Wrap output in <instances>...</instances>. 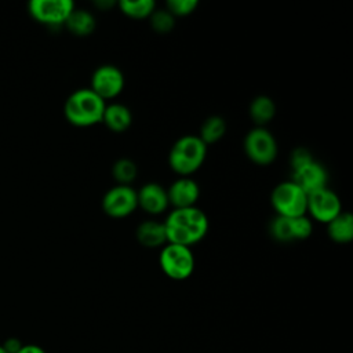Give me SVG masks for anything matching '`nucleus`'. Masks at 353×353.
I'll list each match as a JSON object with an SVG mask.
<instances>
[{
  "instance_id": "1",
  "label": "nucleus",
  "mask_w": 353,
  "mask_h": 353,
  "mask_svg": "<svg viewBox=\"0 0 353 353\" xmlns=\"http://www.w3.org/2000/svg\"><path fill=\"white\" fill-rule=\"evenodd\" d=\"M167 243L190 247L208 230V219L197 207L175 208L164 222Z\"/></svg>"
},
{
  "instance_id": "2",
  "label": "nucleus",
  "mask_w": 353,
  "mask_h": 353,
  "mask_svg": "<svg viewBox=\"0 0 353 353\" xmlns=\"http://www.w3.org/2000/svg\"><path fill=\"white\" fill-rule=\"evenodd\" d=\"M105 106V101L91 88H80L68 97L63 112L70 124L88 127L102 121Z\"/></svg>"
},
{
  "instance_id": "3",
  "label": "nucleus",
  "mask_w": 353,
  "mask_h": 353,
  "mask_svg": "<svg viewBox=\"0 0 353 353\" xmlns=\"http://www.w3.org/2000/svg\"><path fill=\"white\" fill-rule=\"evenodd\" d=\"M207 145L197 135H185L171 148L168 163L179 175H189L199 170L205 159Z\"/></svg>"
},
{
  "instance_id": "4",
  "label": "nucleus",
  "mask_w": 353,
  "mask_h": 353,
  "mask_svg": "<svg viewBox=\"0 0 353 353\" xmlns=\"http://www.w3.org/2000/svg\"><path fill=\"white\" fill-rule=\"evenodd\" d=\"M273 208L280 216H302L307 211V194L292 181L279 183L270 196Z\"/></svg>"
},
{
  "instance_id": "5",
  "label": "nucleus",
  "mask_w": 353,
  "mask_h": 353,
  "mask_svg": "<svg viewBox=\"0 0 353 353\" xmlns=\"http://www.w3.org/2000/svg\"><path fill=\"white\" fill-rule=\"evenodd\" d=\"M159 263L161 270L172 280L188 279L194 269V258L190 247L168 243L160 252Z\"/></svg>"
},
{
  "instance_id": "6",
  "label": "nucleus",
  "mask_w": 353,
  "mask_h": 353,
  "mask_svg": "<svg viewBox=\"0 0 353 353\" xmlns=\"http://www.w3.org/2000/svg\"><path fill=\"white\" fill-rule=\"evenodd\" d=\"M244 150L254 163L268 165L277 156V143L274 137L268 130L263 127H256L245 135Z\"/></svg>"
},
{
  "instance_id": "7",
  "label": "nucleus",
  "mask_w": 353,
  "mask_h": 353,
  "mask_svg": "<svg viewBox=\"0 0 353 353\" xmlns=\"http://www.w3.org/2000/svg\"><path fill=\"white\" fill-rule=\"evenodd\" d=\"M28 8L36 21L58 26L65 23L69 14L74 10V4L70 0H32Z\"/></svg>"
},
{
  "instance_id": "8",
  "label": "nucleus",
  "mask_w": 353,
  "mask_h": 353,
  "mask_svg": "<svg viewBox=\"0 0 353 353\" xmlns=\"http://www.w3.org/2000/svg\"><path fill=\"white\" fill-rule=\"evenodd\" d=\"M138 207L137 192L128 185H117L106 192L102 199L103 211L113 218L130 215Z\"/></svg>"
},
{
  "instance_id": "9",
  "label": "nucleus",
  "mask_w": 353,
  "mask_h": 353,
  "mask_svg": "<svg viewBox=\"0 0 353 353\" xmlns=\"http://www.w3.org/2000/svg\"><path fill=\"white\" fill-rule=\"evenodd\" d=\"M124 88L123 72L113 65L99 66L91 79V90L103 101L117 97Z\"/></svg>"
},
{
  "instance_id": "10",
  "label": "nucleus",
  "mask_w": 353,
  "mask_h": 353,
  "mask_svg": "<svg viewBox=\"0 0 353 353\" xmlns=\"http://www.w3.org/2000/svg\"><path fill=\"white\" fill-rule=\"evenodd\" d=\"M307 211L314 219L328 223L342 212V207L339 197L332 190L323 188L307 194Z\"/></svg>"
},
{
  "instance_id": "11",
  "label": "nucleus",
  "mask_w": 353,
  "mask_h": 353,
  "mask_svg": "<svg viewBox=\"0 0 353 353\" xmlns=\"http://www.w3.org/2000/svg\"><path fill=\"white\" fill-rule=\"evenodd\" d=\"M295 185H298L306 194H310L316 190L325 188L327 183V172L324 167L314 160L305 167L292 171V179Z\"/></svg>"
},
{
  "instance_id": "12",
  "label": "nucleus",
  "mask_w": 353,
  "mask_h": 353,
  "mask_svg": "<svg viewBox=\"0 0 353 353\" xmlns=\"http://www.w3.org/2000/svg\"><path fill=\"white\" fill-rule=\"evenodd\" d=\"M199 196H200L199 185L188 176H182L176 179L167 190L168 203L172 204L175 208L194 207V203L197 201Z\"/></svg>"
},
{
  "instance_id": "13",
  "label": "nucleus",
  "mask_w": 353,
  "mask_h": 353,
  "mask_svg": "<svg viewBox=\"0 0 353 353\" xmlns=\"http://www.w3.org/2000/svg\"><path fill=\"white\" fill-rule=\"evenodd\" d=\"M138 205H141L149 214H161L168 203L167 190L154 182L143 185L139 192H137Z\"/></svg>"
},
{
  "instance_id": "14",
  "label": "nucleus",
  "mask_w": 353,
  "mask_h": 353,
  "mask_svg": "<svg viewBox=\"0 0 353 353\" xmlns=\"http://www.w3.org/2000/svg\"><path fill=\"white\" fill-rule=\"evenodd\" d=\"M102 121L112 131L123 132V131H125L131 125L132 116H131L130 109L125 105L112 103V105L105 106Z\"/></svg>"
},
{
  "instance_id": "15",
  "label": "nucleus",
  "mask_w": 353,
  "mask_h": 353,
  "mask_svg": "<svg viewBox=\"0 0 353 353\" xmlns=\"http://www.w3.org/2000/svg\"><path fill=\"white\" fill-rule=\"evenodd\" d=\"M138 241L145 247H159L167 241L164 223L156 221H146L141 223L137 229Z\"/></svg>"
},
{
  "instance_id": "16",
  "label": "nucleus",
  "mask_w": 353,
  "mask_h": 353,
  "mask_svg": "<svg viewBox=\"0 0 353 353\" xmlns=\"http://www.w3.org/2000/svg\"><path fill=\"white\" fill-rule=\"evenodd\" d=\"M328 236L335 243H349L353 239V216L349 212L338 214L328 223Z\"/></svg>"
},
{
  "instance_id": "17",
  "label": "nucleus",
  "mask_w": 353,
  "mask_h": 353,
  "mask_svg": "<svg viewBox=\"0 0 353 353\" xmlns=\"http://www.w3.org/2000/svg\"><path fill=\"white\" fill-rule=\"evenodd\" d=\"M66 28L77 36H87L92 33L95 28V19L92 14L85 10H73L65 21Z\"/></svg>"
},
{
  "instance_id": "18",
  "label": "nucleus",
  "mask_w": 353,
  "mask_h": 353,
  "mask_svg": "<svg viewBox=\"0 0 353 353\" xmlns=\"http://www.w3.org/2000/svg\"><path fill=\"white\" fill-rule=\"evenodd\" d=\"M276 114V105L272 98L266 95H259L252 99L250 105V116L258 124L269 123Z\"/></svg>"
},
{
  "instance_id": "19",
  "label": "nucleus",
  "mask_w": 353,
  "mask_h": 353,
  "mask_svg": "<svg viewBox=\"0 0 353 353\" xmlns=\"http://www.w3.org/2000/svg\"><path fill=\"white\" fill-rule=\"evenodd\" d=\"M225 131H226L225 120L219 116H211L203 123L199 138L205 145H211V143L218 142L223 137Z\"/></svg>"
},
{
  "instance_id": "20",
  "label": "nucleus",
  "mask_w": 353,
  "mask_h": 353,
  "mask_svg": "<svg viewBox=\"0 0 353 353\" xmlns=\"http://www.w3.org/2000/svg\"><path fill=\"white\" fill-rule=\"evenodd\" d=\"M119 6L123 14L135 19L150 17L154 11L153 0H121Z\"/></svg>"
},
{
  "instance_id": "21",
  "label": "nucleus",
  "mask_w": 353,
  "mask_h": 353,
  "mask_svg": "<svg viewBox=\"0 0 353 353\" xmlns=\"http://www.w3.org/2000/svg\"><path fill=\"white\" fill-rule=\"evenodd\" d=\"M270 232L274 236V239H277L279 241H292V240H295L292 218L277 215V218H274L272 225H270Z\"/></svg>"
},
{
  "instance_id": "22",
  "label": "nucleus",
  "mask_w": 353,
  "mask_h": 353,
  "mask_svg": "<svg viewBox=\"0 0 353 353\" xmlns=\"http://www.w3.org/2000/svg\"><path fill=\"white\" fill-rule=\"evenodd\" d=\"M112 172L120 185H128L137 176V165L128 159H120L113 164Z\"/></svg>"
},
{
  "instance_id": "23",
  "label": "nucleus",
  "mask_w": 353,
  "mask_h": 353,
  "mask_svg": "<svg viewBox=\"0 0 353 353\" xmlns=\"http://www.w3.org/2000/svg\"><path fill=\"white\" fill-rule=\"evenodd\" d=\"M152 28L159 33H168L174 28V15L168 10H156L150 14Z\"/></svg>"
},
{
  "instance_id": "24",
  "label": "nucleus",
  "mask_w": 353,
  "mask_h": 353,
  "mask_svg": "<svg viewBox=\"0 0 353 353\" xmlns=\"http://www.w3.org/2000/svg\"><path fill=\"white\" fill-rule=\"evenodd\" d=\"M197 4L199 3L196 0H168L167 1V10L172 15L183 17V15L190 14L197 7Z\"/></svg>"
},
{
  "instance_id": "25",
  "label": "nucleus",
  "mask_w": 353,
  "mask_h": 353,
  "mask_svg": "<svg viewBox=\"0 0 353 353\" xmlns=\"http://www.w3.org/2000/svg\"><path fill=\"white\" fill-rule=\"evenodd\" d=\"M313 161V157H312V153L305 149V148H296L292 154H291V167H292V171L295 170H299L302 167H305L306 164L312 163Z\"/></svg>"
},
{
  "instance_id": "26",
  "label": "nucleus",
  "mask_w": 353,
  "mask_h": 353,
  "mask_svg": "<svg viewBox=\"0 0 353 353\" xmlns=\"http://www.w3.org/2000/svg\"><path fill=\"white\" fill-rule=\"evenodd\" d=\"M22 342L18 339V338H14V336H11V338H7L3 343H1V346L4 347V350L7 352V353H17L21 347H22Z\"/></svg>"
},
{
  "instance_id": "27",
  "label": "nucleus",
  "mask_w": 353,
  "mask_h": 353,
  "mask_svg": "<svg viewBox=\"0 0 353 353\" xmlns=\"http://www.w3.org/2000/svg\"><path fill=\"white\" fill-rule=\"evenodd\" d=\"M17 353H46V350L39 345L28 343V345H22V347Z\"/></svg>"
},
{
  "instance_id": "28",
  "label": "nucleus",
  "mask_w": 353,
  "mask_h": 353,
  "mask_svg": "<svg viewBox=\"0 0 353 353\" xmlns=\"http://www.w3.org/2000/svg\"><path fill=\"white\" fill-rule=\"evenodd\" d=\"M0 353H7V352H6V350H4V347H3V346H1V345H0Z\"/></svg>"
}]
</instances>
